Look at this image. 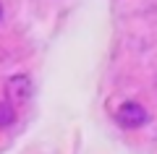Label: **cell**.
Listing matches in <instances>:
<instances>
[{"label":"cell","mask_w":157,"mask_h":154,"mask_svg":"<svg viewBox=\"0 0 157 154\" xmlns=\"http://www.w3.org/2000/svg\"><path fill=\"white\" fill-rule=\"evenodd\" d=\"M115 120L123 128H139V126H144V123L149 120V115H147V110L139 102H123V105L118 107V112H115Z\"/></svg>","instance_id":"cell-1"},{"label":"cell","mask_w":157,"mask_h":154,"mask_svg":"<svg viewBox=\"0 0 157 154\" xmlns=\"http://www.w3.org/2000/svg\"><path fill=\"white\" fill-rule=\"evenodd\" d=\"M0 21H3V3H0Z\"/></svg>","instance_id":"cell-4"},{"label":"cell","mask_w":157,"mask_h":154,"mask_svg":"<svg viewBox=\"0 0 157 154\" xmlns=\"http://www.w3.org/2000/svg\"><path fill=\"white\" fill-rule=\"evenodd\" d=\"M29 97H32V78L29 76L18 73V76H11L6 81V99L8 102L24 105V102H29Z\"/></svg>","instance_id":"cell-2"},{"label":"cell","mask_w":157,"mask_h":154,"mask_svg":"<svg viewBox=\"0 0 157 154\" xmlns=\"http://www.w3.org/2000/svg\"><path fill=\"white\" fill-rule=\"evenodd\" d=\"M13 123H16V107H13V102H0V131H6V128H11Z\"/></svg>","instance_id":"cell-3"}]
</instances>
